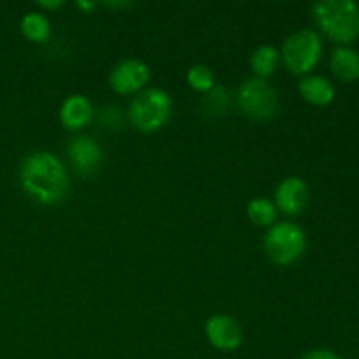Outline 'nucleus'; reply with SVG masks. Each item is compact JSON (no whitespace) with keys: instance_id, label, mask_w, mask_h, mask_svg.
<instances>
[{"instance_id":"f257e3e1","label":"nucleus","mask_w":359,"mask_h":359,"mask_svg":"<svg viewBox=\"0 0 359 359\" xmlns=\"http://www.w3.org/2000/svg\"><path fill=\"white\" fill-rule=\"evenodd\" d=\"M20 181L28 196L41 205H58L70 191L65 165L49 151H35L25 158L20 167Z\"/></svg>"},{"instance_id":"f03ea898","label":"nucleus","mask_w":359,"mask_h":359,"mask_svg":"<svg viewBox=\"0 0 359 359\" xmlns=\"http://www.w3.org/2000/svg\"><path fill=\"white\" fill-rule=\"evenodd\" d=\"M312 18L323 34L340 46L359 39V4L354 0H319L312 6Z\"/></svg>"},{"instance_id":"7ed1b4c3","label":"nucleus","mask_w":359,"mask_h":359,"mask_svg":"<svg viewBox=\"0 0 359 359\" xmlns=\"http://www.w3.org/2000/svg\"><path fill=\"white\" fill-rule=\"evenodd\" d=\"M172 114V98L161 88H146L135 95L128 109L130 123L144 133L163 128Z\"/></svg>"},{"instance_id":"20e7f679","label":"nucleus","mask_w":359,"mask_h":359,"mask_svg":"<svg viewBox=\"0 0 359 359\" xmlns=\"http://www.w3.org/2000/svg\"><path fill=\"white\" fill-rule=\"evenodd\" d=\"M266 256L277 266H287L297 263L307 249V235L304 228L291 221L272 224L263 241Z\"/></svg>"},{"instance_id":"39448f33","label":"nucleus","mask_w":359,"mask_h":359,"mask_svg":"<svg viewBox=\"0 0 359 359\" xmlns=\"http://www.w3.org/2000/svg\"><path fill=\"white\" fill-rule=\"evenodd\" d=\"M284 67L297 76H309L323 55V39L316 30H298L284 41L279 53Z\"/></svg>"},{"instance_id":"423d86ee","label":"nucleus","mask_w":359,"mask_h":359,"mask_svg":"<svg viewBox=\"0 0 359 359\" xmlns=\"http://www.w3.org/2000/svg\"><path fill=\"white\" fill-rule=\"evenodd\" d=\"M237 104L248 118L266 121L276 116L279 109V98H277L276 90L266 81L255 77V79L244 81L238 86Z\"/></svg>"},{"instance_id":"0eeeda50","label":"nucleus","mask_w":359,"mask_h":359,"mask_svg":"<svg viewBox=\"0 0 359 359\" xmlns=\"http://www.w3.org/2000/svg\"><path fill=\"white\" fill-rule=\"evenodd\" d=\"M151 79V70L142 60L128 58L119 62L109 76V84L119 95H137L146 90Z\"/></svg>"},{"instance_id":"6e6552de","label":"nucleus","mask_w":359,"mask_h":359,"mask_svg":"<svg viewBox=\"0 0 359 359\" xmlns=\"http://www.w3.org/2000/svg\"><path fill=\"white\" fill-rule=\"evenodd\" d=\"M205 335L210 346L223 353H231L242 346L244 333L241 325L226 314H216L205 323Z\"/></svg>"},{"instance_id":"1a4fd4ad","label":"nucleus","mask_w":359,"mask_h":359,"mask_svg":"<svg viewBox=\"0 0 359 359\" xmlns=\"http://www.w3.org/2000/svg\"><path fill=\"white\" fill-rule=\"evenodd\" d=\"M311 191H309L307 182L302 177L291 175L283 179L276 188V207L283 210L286 216H298L304 212L309 205Z\"/></svg>"},{"instance_id":"9d476101","label":"nucleus","mask_w":359,"mask_h":359,"mask_svg":"<svg viewBox=\"0 0 359 359\" xmlns=\"http://www.w3.org/2000/svg\"><path fill=\"white\" fill-rule=\"evenodd\" d=\"M67 156L79 174L93 175L102 165V149L91 137L79 135L70 140Z\"/></svg>"},{"instance_id":"9b49d317","label":"nucleus","mask_w":359,"mask_h":359,"mask_svg":"<svg viewBox=\"0 0 359 359\" xmlns=\"http://www.w3.org/2000/svg\"><path fill=\"white\" fill-rule=\"evenodd\" d=\"M93 104L84 95H70L60 107V121L67 130H81L93 119Z\"/></svg>"},{"instance_id":"f8f14e48","label":"nucleus","mask_w":359,"mask_h":359,"mask_svg":"<svg viewBox=\"0 0 359 359\" xmlns=\"http://www.w3.org/2000/svg\"><path fill=\"white\" fill-rule=\"evenodd\" d=\"M298 91H300L302 98L309 102L316 107H325L335 100V86L332 81L325 76H318V74H309L304 76L298 83Z\"/></svg>"},{"instance_id":"ddd939ff","label":"nucleus","mask_w":359,"mask_h":359,"mask_svg":"<svg viewBox=\"0 0 359 359\" xmlns=\"http://www.w3.org/2000/svg\"><path fill=\"white\" fill-rule=\"evenodd\" d=\"M330 69L344 83L359 79V51L351 46H337L330 55Z\"/></svg>"},{"instance_id":"4468645a","label":"nucleus","mask_w":359,"mask_h":359,"mask_svg":"<svg viewBox=\"0 0 359 359\" xmlns=\"http://www.w3.org/2000/svg\"><path fill=\"white\" fill-rule=\"evenodd\" d=\"M279 60L280 55L277 48H273L272 44L259 46L251 55V69L258 79L265 81L266 77H270L276 72L277 67H279Z\"/></svg>"},{"instance_id":"2eb2a0df","label":"nucleus","mask_w":359,"mask_h":359,"mask_svg":"<svg viewBox=\"0 0 359 359\" xmlns=\"http://www.w3.org/2000/svg\"><path fill=\"white\" fill-rule=\"evenodd\" d=\"M21 34L30 42H46L51 37V23L42 13H28L21 20Z\"/></svg>"},{"instance_id":"dca6fc26","label":"nucleus","mask_w":359,"mask_h":359,"mask_svg":"<svg viewBox=\"0 0 359 359\" xmlns=\"http://www.w3.org/2000/svg\"><path fill=\"white\" fill-rule=\"evenodd\" d=\"M248 217L256 226H272L277 219V207L269 198H252L248 203Z\"/></svg>"},{"instance_id":"f3484780","label":"nucleus","mask_w":359,"mask_h":359,"mask_svg":"<svg viewBox=\"0 0 359 359\" xmlns=\"http://www.w3.org/2000/svg\"><path fill=\"white\" fill-rule=\"evenodd\" d=\"M230 107V95L223 86H214L207 91L202 98V112H205L209 118H219L224 116Z\"/></svg>"},{"instance_id":"a211bd4d","label":"nucleus","mask_w":359,"mask_h":359,"mask_svg":"<svg viewBox=\"0 0 359 359\" xmlns=\"http://www.w3.org/2000/svg\"><path fill=\"white\" fill-rule=\"evenodd\" d=\"M186 81L193 90L200 91V93H207L216 86L214 72L207 65H193L186 74Z\"/></svg>"},{"instance_id":"6ab92c4d","label":"nucleus","mask_w":359,"mask_h":359,"mask_svg":"<svg viewBox=\"0 0 359 359\" xmlns=\"http://www.w3.org/2000/svg\"><path fill=\"white\" fill-rule=\"evenodd\" d=\"M98 118H100L102 126L111 130H118L123 121L121 111H119L118 107H104L100 111V116H98Z\"/></svg>"},{"instance_id":"aec40b11","label":"nucleus","mask_w":359,"mask_h":359,"mask_svg":"<svg viewBox=\"0 0 359 359\" xmlns=\"http://www.w3.org/2000/svg\"><path fill=\"white\" fill-rule=\"evenodd\" d=\"M302 359H342L337 353L330 349H312L307 354H304Z\"/></svg>"},{"instance_id":"412c9836","label":"nucleus","mask_w":359,"mask_h":359,"mask_svg":"<svg viewBox=\"0 0 359 359\" xmlns=\"http://www.w3.org/2000/svg\"><path fill=\"white\" fill-rule=\"evenodd\" d=\"M37 6L41 7V9H46V11H55L58 9V7L63 6L62 0H39Z\"/></svg>"},{"instance_id":"4be33fe9","label":"nucleus","mask_w":359,"mask_h":359,"mask_svg":"<svg viewBox=\"0 0 359 359\" xmlns=\"http://www.w3.org/2000/svg\"><path fill=\"white\" fill-rule=\"evenodd\" d=\"M77 7H79V9H83V11H91V9H95V7H97V4L95 2H86V0H81V2H77L76 4Z\"/></svg>"},{"instance_id":"5701e85b","label":"nucleus","mask_w":359,"mask_h":359,"mask_svg":"<svg viewBox=\"0 0 359 359\" xmlns=\"http://www.w3.org/2000/svg\"><path fill=\"white\" fill-rule=\"evenodd\" d=\"M104 6H107V7H121V9H123V7H130V6H132V4H130V2H105Z\"/></svg>"}]
</instances>
